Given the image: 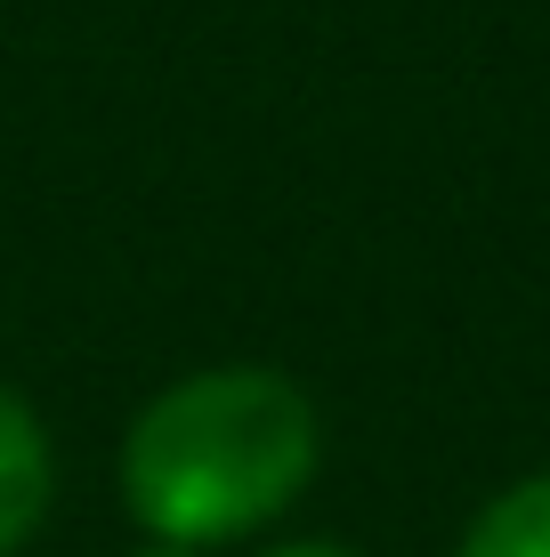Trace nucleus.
Here are the masks:
<instances>
[{
	"label": "nucleus",
	"mask_w": 550,
	"mask_h": 557,
	"mask_svg": "<svg viewBox=\"0 0 550 557\" xmlns=\"http://www.w3.org/2000/svg\"><path fill=\"white\" fill-rule=\"evenodd\" d=\"M316 476V405L268 363H219L130 420L122 502L146 542L211 549L259 533Z\"/></svg>",
	"instance_id": "nucleus-1"
},
{
	"label": "nucleus",
	"mask_w": 550,
	"mask_h": 557,
	"mask_svg": "<svg viewBox=\"0 0 550 557\" xmlns=\"http://www.w3.org/2000/svg\"><path fill=\"white\" fill-rule=\"evenodd\" d=\"M130 557H203V549H179V542H146V549H130Z\"/></svg>",
	"instance_id": "nucleus-5"
},
{
	"label": "nucleus",
	"mask_w": 550,
	"mask_h": 557,
	"mask_svg": "<svg viewBox=\"0 0 550 557\" xmlns=\"http://www.w3.org/2000/svg\"><path fill=\"white\" fill-rule=\"evenodd\" d=\"M41 509H49V436L25 396L0 388V557L33 542Z\"/></svg>",
	"instance_id": "nucleus-2"
},
{
	"label": "nucleus",
	"mask_w": 550,
	"mask_h": 557,
	"mask_svg": "<svg viewBox=\"0 0 550 557\" xmlns=\"http://www.w3.org/2000/svg\"><path fill=\"white\" fill-rule=\"evenodd\" d=\"M462 557H550V469L510 485L502 502H486Z\"/></svg>",
	"instance_id": "nucleus-3"
},
{
	"label": "nucleus",
	"mask_w": 550,
	"mask_h": 557,
	"mask_svg": "<svg viewBox=\"0 0 550 557\" xmlns=\"http://www.w3.org/2000/svg\"><path fill=\"white\" fill-rule=\"evenodd\" d=\"M268 557H356V549H332V542H292V549H268Z\"/></svg>",
	"instance_id": "nucleus-4"
}]
</instances>
